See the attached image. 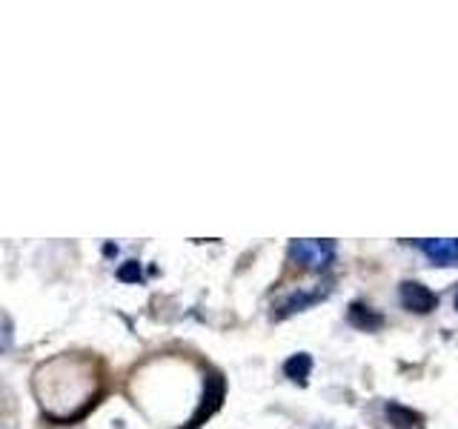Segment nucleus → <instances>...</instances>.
Instances as JSON below:
<instances>
[{"label":"nucleus","instance_id":"obj_2","mask_svg":"<svg viewBox=\"0 0 458 429\" xmlns=\"http://www.w3.org/2000/svg\"><path fill=\"white\" fill-rule=\"evenodd\" d=\"M290 252L301 266L324 269L329 261H333L335 247H333V240H295Z\"/></svg>","mask_w":458,"mask_h":429},{"label":"nucleus","instance_id":"obj_3","mask_svg":"<svg viewBox=\"0 0 458 429\" xmlns=\"http://www.w3.org/2000/svg\"><path fill=\"white\" fill-rule=\"evenodd\" d=\"M401 304H404L410 312L427 315V312H433L438 307V298H436V292H429L424 283L404 281V283H401Z\"/></svg>","mask_w":458,"mask_h":429},{"label":"nucleus","instance_id":"obj_5","mask_svg":"<svg viewBox=\"0 0 458 429\" xmlns=\"http://www.w3.org/2000/svg\"><path fill=\"white\" fill-rule=\"evenodd\" d=\"M350 324L358 326V329H367V332H372V329H378L384 324V318L372 307H367V304H352L350 307Z\"/></svg>","mask_w":458,"mask_h":429},{"label":"nucleus","instance_id":"obj_8","mask_svg":"<svg viewBox=\"0 0 458 429\" xmlns=\"http://www.w3.org/2000/svg\"><path fill=\"white\" fill-rule=\"evenodd\" d=\"M318 298H324V292H307V295H293L290 300H284L281 304V312H278V318H286L290 312H295V309H304V307H310V304H315Z\"/></svg>","mask_w":458,"mask_h":429},{"label":"nucleus","instance_id":"obj_7","mask_svg":"<svg viewBox=\"0 0 458 429\" xmlns=\"http://www.w3.org/2000/svg\"><path fill=\"white\" fill-rule=\"evenodd\" d=\"M386 418H390V424L395 429H412L415 424H419V415L407 407H401V404H386Z\"/></svg>","mask_w":458,"mask_h":429},{"label":"nucleus","instance_id":"obj_6","mask_svg":"<svg viewBox=\"0 0 458 429\" xmlns=\"http://www.w3.org/2000/svg\"><path fill=\"white\" fill-rule=\"evenodd\" d=\"M310 369H312V358L310 355H293L290 361L284 364V372H286V378H293V381H301L304 383L307 381V375H310Z\"/></svg>","mask_w":458,"mask_h":429},{"label":"nucleus","instance_id":"obj_9","mask_svg":"<svg viewBox=\"0 0 458 429\" xmlns=\"http://www.w3.org/2000/svg\"><path fill=\"white\" fill-rule=\"evenodd\" d=\"M455 309H458V292H455Z\"/></svg>","mask_w":458,"mask_h":429},{"label":"nucleus","instance_id":"obj_1","mask_svg":"<svg viewBox=\"0 0 458 429\" xmlns=\"http://www.w3.org/2000/svg\"><path fill=\"white\" fill-rule=\"evenodd\" d=\"M100 383H104V375L95 358L64 352L35 369L32 390L47 418L69 424L95 404Z\"/></svg>","mask_w":458,"mask_h":429},{"label":"nucleus","instance_id":"obj_4","mask_svg":"<svg viewBox=\"0 0 458 429\" xmlns=\"http://www.w3.org/2000/svg\"><path fill=\"white\" fill-rule=\"evenodd\" d=\"M421 249L429 261L438 266H458V240H453V238L421 240Z\"/></svg>","mask_w":458,"mask_h":429}]
</instances>
